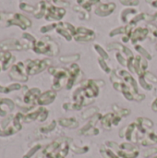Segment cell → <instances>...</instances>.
Wrapping results in <instances>:
<instances>
[{"label": "cell", "instance_id": "6da1fadb", "mask_svg": "<svg viewBox=\"0 0 157 158\" xmlns=\"http://www.w3.org/2000/svg\"><path fill=\"white\" fill-rule=\"evenodd\" d=\"M71 139L60 138L47 145L42 152L44 158H65L69 150V143Z\"/></svg>", "mask_w": 157, "mask_h": 158}, {"label": "cell", "instance_id": "7a4b0ae2", "mask_svg": "<svg viewBox=\"0 0 157 158\" xmlns=\"http://www.w3.org/2000/svg\"><path fill=\"white\" fill-rule=\"evenodd\" d=\"M32 49L37 54H43L50 56H55L59 52L58 44L49 36H45L41 40L36 41L32 45Z\"/></svg>", "mask_w": 157, "mask_h": 158}, {"label": "cell", "instance_id": "3957f363", "mask_svg": "<svg viewBox=\"0 0 157 158\" xmlns=\"http://www.w3.org/2000/svg\"><path fill=\"white\" fill-rule=\"evenodd\" d=\"M48 71L54 77L52 88L54 91H59L64 86L67 85L68 79V70L64 68H55L49 67Z\"/></svg>", "mask_w": 157, "mask_h": 158}, {"label": "cell", "instance_id": "277c9868", "mask_svg": "<svg viewBox=\"0 0 157 158\" xmlns=\"http://www.w3.org/2000/svg\"><path fill=\"white\" fill-rule=\"evenodd\" d=\"M127 68L131 73L137 74L139 77L143 76L147 72L148 69V60L143 57L141 55L133 56L128 59Z\"/></svg>", "mask_w": 157, "mask_h": 158}, {"label": "cell", "instance_id": "5b68a950", "mask_svg": "<svg viewBox=\"0 0 157 158\" xmlns=\"http://www.w3.org/2000/svg\"><path fill=\"white\" fill-rule=\"evenodd\" d=\"M116 72H117V74L124 81V82L130 88L131 92H132L133 94H134L135 101L141 102V101H143V100L145 98V95H144V94H139L137 81H135V79L133 78V76L131 75L130 72H129V71H127V70H124V69H118V70H116Z\"/></svg>", "mask_w": 157, "mask_h": 158}, {"label": "cell", "instance_id": "8992f818", "mask_svg": "<svg viewBox=\"0 0 157 158\" xmlns=\"http://www.w3.org/2000/svg\"><path fill=\"white\" fill-rule=\"evenodd\" d=\"M51 65V60L49 59H36V60H31L28 62L26 66V73L29 75H34L37 73H40L41 71L44 70L47 67Z\"/></svg>", "mask_w": 157, "mask_h": 158}, {"label": "cell", "instance_id": "52a82bcc", "mask_svg": "<svg viewBox=\"0 0 157 158\" xmlns=\"http://www.w3.org/2000/svg\"><path fill=\"white\" fill-rule=\"evenodd\" d=\"M81 87L82 89V92L86 98L88 99H93L98 96L99 94V88L100 86L96 82L95 80H87L84 81Z\"/></svg>", "mask_w": 157, "mask_h": 158}, {"label": "cell", "instance_id": "ba28073f", "mask_svg": "<svg viewBox=\"0 0 157 158\" xmlns=\"http://www.w3.org/2000/svg\"><path fill=\"white\" fill-rule=\"evenodd\" d=\"M102 115L97 113L96 115H94L93 118H90V121L79 131V134H83V135H97L99 134V130L97 128H95L96 123L101 120L102 118Z\"/></svg>", "mask_w": 157, "mask_h": 158}, {"label": "cell", "instance_id": "9c48e42d", "mask_svg": "<svg viewBox=\"0 0 157 158\" xmlns=\"http://www.w3.org/2000/svg\"><path fill=\"white\" fill-rule=\"evenodd\" d=\"M95 32L85 27H78L73 39L77 42H91L95 39Z\"/></svg>", "mask_w": 157, "mask_h": 158}, {"label": "cell", "instance_id": "30bf717a", "mask_svg": "<svg viewBox=\"0 0 157 158\" xmlns=\"http://www.w3.org/2000/svg\"><path fill=\"white\" fill-rule=\"evenodd\" d=\"M65 14H66L65 8L48 5L44 17L45 19L48 21H55V20H60L65 16Z\"/></svg>", "mask_w": 157, "mask_h": 158}, {"label": "cell", "instance_id": "8fae6325", "mask_svg": "<svg viewBox=\"0 0 157 158\" xmlns=\"http://www.w3.org/2000/svg\"><path fill=\"white\" fill-rule=\"evenodd\" d=\"M6 24L8 26L9 25H17V26H19L22 30H25L28 27H31V21L28 18H26L25 16L16 13V14L11 15L6 19Z\"/></svg>", "mask_w": 157, "mask_h": 158}, {"label": "cell", "instance_id": "7c38bea8", "mask_svg": "<svg viewBox=\"0 0 157 158\" xmlns=\"http://www.w3.org/2000/svg\"><path fill=\"white\" fill-rule=\"evenodd\" d=\"M68 79L66 88L67 90H70L75 85L76 81L79 80L81 74V70L80 66L76 63H72L68 69Z\"/></svg>", "mask_w": 157, "mask_h": 158}, {"label": "cell", "instance_id": "4fadbf2b", "mask_svg": "<svg viewBox=\"0 0 157 158\" xmlns=\"http://www.w3.org/2000/svg\"><path fill=\"white\" fill-rule=\"evenodd\" d=\"M149 35V31L147 28L143 27H137L133 30L131 37H130V42L133 45H136L138 42L144 41Z\"/></svg>", "mask_w": 157, "mask_h": 158}, {"label": "cell", "instance_id": "5bb4252c", "mask_svg": "<svg viewBox=\"0 0 157 158\" xmlns=\"http://www.w3.org/2000/svg\"><path fill=\"white\" fill-rule=\"evenodd\" d=\"M0 47L2 49H13V50H22L28 49V44H23L16 39H8L0 43Z\"/></svg>", "mask_w": 157, "mask_h": 158}, {"label": "cell", "instance_id": "9a60e30c", "mask_svg": "<svg viewBox=\"0 0 157 158\" xmlns=\"http://www.w3.org/2000/svg\"><path fill=\"white\" fill-rule=\"evenodd\" d=\"M116 4L111 2V3H106V4H100L96 8H95V14L99 17H106L109 16L114 12L116 9Z\"/></svg>", "mask_w": 157, "mask_h": 158}, {"label": "cell", "instance_id": "2e32d148", "mask_svg": "<svg viewBox=\"0 0 157 158\" xmlns=\"http://www.w3.org/2000/svg\"><path fill=\"white\" fill-rule=\"evenodd\" d=\"M23 70H24V65L22 62H19L17 65L12 67V70L10 72V77H12L13 79H16V80L25 81L28 80V77H27V75H25L23 73Z\"/></svg>", "mask_w": 157, "mask_h": 158}, {"label": "cell", "instance_id": "e0dca14e", "mask_svg": "<svg viewBox=\"0 0 157 158\" xmlns=\"http://www.w3.org/2000/svg\"><path fill=\"white\" fill-rule=\"evenodd\" d=\"M56 96V92L54 90L47 91V92L42 94L38 97L37 103L40 106H47V105H50V104H52L55 101Z\"/></svg>", "mask_w": 157, "mask_h": 158}, {"label": "cell", "instance_id": "ac0fdd59", "mask_svg": "<svg viewBox=\"0 0 157 158\" xmlns=\"http://www.w3.org/2000/svg\"><path fill=\"white\" fill-rule=\"evenodd\" d=\"M107 49L108 50H117L118 52H120L121 54L125 55L128 59L134 56V55H133V53L131 52L130 49H129L127 46H125L124 44H121L119 43H112V44H109L107 45Z\"/></svg>", "mask_w": 157, "mask_h": 158}, {"label": "cell", "instance_id": "d6986e66", "mask_svg": "<svg viewBox=\"0 0 157 158\" xmlns=\"http://www.w3.org/2000/svg\"><path fill=\"white\" fill-rule=\"evenodd\" d=\"M138 14V11L134 7H127L122 10L120 14V19L123 23L128 24L130 22V20Z\"/></svg>", "mask_w": 157, "mask_h": 158}, {"label": "cell", "instance_id": "ffe728a7", "mask_svg": "<svg viewBox=\"0 0 157 158\" xmlns=\"http://www.w3.org/2000/svg\"><path fill=\"white\" fill-rule=\"evenodd\" d=\"M41 92L39 89L37 88H33V89H31L25 95L24 97V102L27 104V105H31L34 103V101H36L38 99V97L41 95L40 94Z\"/></svg>", "mask_w": 157, "mask_h": 158}, {"label": "cell", "instance_id": "44dd1931", "mask_svg": "<svg viewBox=\"0 0 157 158\" xmlns=\"http://www.w3.org/2000/svg\"><path fill=\"white\" fill-rule=\"evenodd\" d=\"M58 123L65 128H68V129H75L79 126V122L75 118H59Z\"/></svg>", "mask_w": 157, "mask_h": 158}, {"label": "cell", "instance_id": "7402d4cb", "mask_svg": "<svg viewBox=\"0 0 157 158\" xmlns=\"http://www.w3.org/2000/svg\"><path fill=\"white\" fill-rule=\"evenodd\" d=\"M143 146H149V145H154L157 143V135L153 132V131H149L147 133V135L142 140V142L140 143Z\"/></svg>", "mask_w": 157, "mask_h": 158}, {"label": "cell", "instance_id": "603a6c76", "mask_svg": "<svg viewBox=\"0 0 157 158\" xmlns=\"http://www.w3.org/2000/svg\"><path fill=\"white\" fill-rule=\"evenodd\" d=\"M47 6H48V5L46 4L45 1H41V2H39L37 8H35L34 12H33L34 17L37 18V19H41L43 16H45L46 9H47Z\"/></svg>", "mask_w": 157, "mask_h": 158}, {"label": "cell", "instance_id": "cb8c5ba5", "mask_svg": "<svg viewBox=\"0 0 157 158\" xmlns=\"http://www.w3.org/2000/svg\"><path fill=\"white\" fill-rule=\"evenodd\" d=\"M114 117H115V113H107L105 116H103L100 120L102 123V126L106 130H110L113 126L112 121H113Z\"/></svg>", "mask_w": 157, "mask_h": 158}, {"label": "cell", "instance_id": "d4e9b609", "mask_svg": "<svg viewBox=\"0 0 157 158\" xmlns=\"http://www.w3.org/2000/svg\"><path fill=\"white\" fill-rule=\"evenodd\" d=\"M56 32L58 33V34H60L62 37H64L67 41H71L72 40V38H73V35L67 30V29H65L63 26H61L59 23H57V26H56Z\"/></svg>", "mask_w": 157, "mask_h": 158}, {"label": "cell", "instance_id": "484cf974", "mask_svg": "<svg viewBox=\"0 0 157 158\" xmlns=\"http://www.w3.org/2000/svg\"><path fill=\"white\" fill-rule=\"evenodd\" d=\"M100 152H101V155L103 156L104 158H119L112 149H110L109 147L104 146V145L101 146Z\"/></svg>", "mask_w": 157, "mask_h": 158}, {"label": "cell", "instance_id": "4316f807", "mask_svg": "<svg viewBox=\"0 0 157 158\" xmlns=\"http://www.w3.org/2000/svg\"><path fill=\"white\" fill-rule=\"evenodd\" d=\"M112 108H113L114 112H115L117 115L120 116L121 118H122V117H127V116H129V115L130 114V109H126V108L119 107V106H118V105H116V104H114V105L112 106Z\"/></svg>", "mask_w": 157, "mask_h": 158}, {"label": "cell", "instance_id": "83f0119b", "mask_svg": "<svg viewBox=\"0 0 157 158\" xmlns=\"http://www.w3.org/2000/svg\"><path fill=\"white\" fill-rule=\"evenodd\" d=\"M149 31V35L148 37L151 39V41H155L157 38V26L154 23H148L146 27Z\"/></svg>", "mask_w": 157, "mask_h": 158}, {"label": "cell", "instance_id": "f1b7e54d", "mask_svg": "<svg viewBox=\"0 0 157 158\" xmlns=\"http://www.w3.org/2000/svg\"><path fill=\"white\" fill-rule=\"evenodd\" d=\"M81 58V56L79 54H75V55H69V56H63L59 58V60L62 63H75V61L79 60Z\"/></svg>", "mask_w": 157, "mask_h": 158}, {"label": "cell", "instance_id": "f546056e", "mask_svg": "<svg viewBox=\"0 0 157 158\" xmlns=\"http://www.w3.org/2000/svg\"><path fill=\"white\" fill-rule=\"evenodd\" d=\"M134 48H135V50L143 56V57H144L145 59H147V60H152V56L149 54V52H147L142 45H140V44H136L135 46H134Z\"/></svg>", "mask_w": 157, "mask_h": 158}, {"label": "cell", "instance_id": "4dcf8cb0", "mask_svg": "<svg viewBox=\"0 0 157 158\" xmlns=\"http://www.w3.org/2000/svg\"><path fill=\"white\" fill-rule=\"evenodd\" d=\"M97 111H98V107H96V106H92V107H90L89 109L83 111V113H82L81 116H82V118H83L84 119H87V118H93L94 115H96V114H97Z\"/></svg>", "mask_w": 157, "mask_h": 158}, {"label": "cell", "instance_id": "1f68e13d", "mask_svg": "<svg viewBox=\"0 0 157 158\" xmlns=\"http://www.w3.org/2000/svg\"><path fill=\"white\" fill-rule=\"evenodd\" d=\"M93 48L95 49V51L97 52V54L99 55L100 57H102V58L105 59V61L109 59L108 54L105 51V49H104L101 45H99V44H94V45H93Z\"/></svg>", "mask_w": 157, "mask_h": 158}, {"label": "cell", "instance_id": "d6a6232c", "mask_svg": "<svg viewBox=\"0 0 157 158\" xmlns=\"http://www.w3.org/2000/svg\"><path fill=\"white\" fill-rule=\"evenodd\" d=\"M97 61H98V64H99V66H100V68L102 69L103 71H105L107 74H110L112 72V69H110V67H108V65L106 64V61L105 59H103L102 57L99 56L97 58Z\"/></svg>", "mask_w": 157, "mask_h": 158}, {"label": "cell", "instance_id": "836d02e7", "mask_svg": "<svg viewBox=\"0 0 157 158\" xmlns=\"http://www.w3.org/2000/svg\"><path fill=\"white\" fill-rule=\"evenodd\" d=\"M139 83H140L141 87H142L143 89L146 90V91H152V90H153V85H152L150 82H148V81L144 79L143 76L139 77Z\"/></svg>", "mask_w": 157, "mask_h": 158}, {"label": "cell", "instance_id": "e575fe53", "mask_svg": "<svg viewBox=\"0 0 157 158\" xmlns=\"http://www.w3.org/2000/svg\"><path fill=\"white\" fill-rule=\"evenodd\" d=\"M74 11H76V12H78V13H80L81 14V19H89V18H90V16H89V12H87L85 9H83L81 6H74Z\"/></svg>", "mask_w": 157, "mask_h": 158}, {"label": "cell", "instance_id": "d590c367", "mask_svg": "<svg viewBox=\"0 0 157 158\" xmlns=\"http://www.w3.org/2000/svg\"><path fill=\"white\" fill-rule=\"evenodd\" d=\"M116 58H117L118 62L121 66L127 67V65H128V58L125 57V56H123V54H121L120 52H117V53H116Z\"/></svg>", "mask_w": 157, "mask_h": 158}, {"label": "cell", "instance_id": "8d00e7d4", "mask_svg": "<svg viewBox=\"0 0 157 158\" xmlns=\"http://www.w3.org/2000/svg\"><path fill=\"white\" fill-rule=\"evenodd\" d=\"M119 34H125V26H121V27H118V28L112 30L109 33V36L114 37V36H117Z\"/></svg>", "mask_w": 157, "mask_h": 158}, {"label": "cell", "instance_id": "74e56055", "mask_svg": "<svg viewBox=\"0 0 157 158\" xmlns=\"http://www.w3.org/2000/svg\"><path fill=\"white\" fill-rule=\"evenodd\" d=\"M71 150H72L75 154L80 155V154H85V153H87V152L89 151V147H88V146L79 147V146L74 145V146H72V147H71Z\"/></svg>", "mask_w": 157, "mask_h": 158}, {"label": "cell", "instance_id": "f35d334b", "mask_svg": "<svg viewBox=\"0 0 157 158\" xmlns=\"http://www.w3.org/2000/svg\"><path fill=\"white\" fill-rule=\"evenodd\" d=\"M144 79L149 82H153V83H157V77L155 75H154L153 73L151 72H146L144 75H143Z\"/></svg>", "mask_w": 157, "mask_h": 158}, {"label": "cell", "instance_id": "ab89813d", "mask_svg": "<svg viewBox=\"0 0 157 158\" xmlns=\"http://www.w3.org/2000/svg\"><path fill=\"white\" fill-rule=\"evenodd\" d=\"M56 26H57V23H52V24L45 25V26L42 27V28L40 29V31H41V32H43V33H45V32H47V31H52V30H54V29L56 30Z\"/></svg>", "mask_w": 157, "mask_h": 158}, {"label": "cell", "instance_id": "60d3db41", "mask_svg": "<svg viewBox=\"0 0 157 158\" xmlns=\"http://www.w3.org/2000/svg\"><path fill=\"white\" fill-rule=\"evenodd\" d=\"M55 127H56V121L54 120V121H52L49 125H47V126H45V127H43V128H41V131H42V132H48V131H53V130L55 129Z\"/></svg>", "mask_w": 157, "mask_h": 158}, {"label": "cell", "instance_id": "b9f144b4", "mask_svg": "<svg viewBox=\"0 0 157 158\" xmlns=\"http://www.w3.org/2000/svg\"><path fill=\"white\" fill-rule=\"evenodd\" d=\"M121 4L124 6H135L139 5V0H131V1H128V0H120Z\"/></svg>", "mask_w": 157, "mask_h": 158}, {"label": "cell", "instance_id": "7bdbcfd3", "mask_svg": "<svg viewBox=\"0 0 157 158\" xmlns=\"http://www.w3.org/2000/svg\"><path fill=\"white\" fill-rule=\"evenodd\" d=\"M20 8L22 9V10H25V11H28V12H34V10H35V7H33L32 6H30V5H27V4H25V3H21L20 4Z\"/></svg>", "mask_w": 157, "mask_h": 158}, {"label": "cell", "instance_id": "ee69618b", "mask_svg": "<svg viewBox=\"0 0 157 158\" xmlns=\"http://www.w3.org/2000/svg\"><path fill=\"white\" fill-rule=\"evenodd\" d=\"M155 154H157V148L153 147V148H149L148 150H146V151L143 153V156H144V157H149V156H154V155H155Z\"/></svg>", "mask_w": 157, "mask_h": 158}, {"label": "cell", "instance_id": "f6af8a7d", "mask_svg": "<svg viewBox=\"0 0 157 158\" xmlns=\"http://www.w3.org/2000/svg\"><path fill=\"white\" fill-rule=\"evenodd\" d=\"M121 117L120 116H118V115H117L116 113H115V117H114V118H113V121H112V125L113 126H118V123L121 121Z\"/></svg>", "mask_w": 157, "mask_h": 158}, {"label": "cell", "instance_id": "bcb514c9", "mask_svg": "<svg viewBox=\"0 0 157 158\" xmlns=\"http://www.w3.org/2000/svg\"><path fill=\"white\" fill-rule=\"evenodd\" d=\"M40 148H41V146H40V145H37V146L33 147V148L29 152V154H28L26 156H24V158H30L31 156H32V155H33V154H34V153H35V152H36V151H38Z\"/></svg>", "mask_w": 157, "mask_h": 158}, {"label": "cell", "instance_id": "7dc6e473", "mask_svg": "<svg viewBox=\"0 0 157 158\" xmlns=\"http://www.w3.org/2000/svg\"><path fill=\"white\" fill-rule=\"evenodd\" d=\"M150 5H151L153 7H155V8H157V0H153V1L150 3Z\"/></svg>", "mask_w": 157, "mask_h": 158}, {"label": "cell", "instance_id": "c3c4849f", "mask_svg": "<svg viewBox=\"0 0 157 158\" xmlns=\"http://www.w3.org/2000/svg\"><path fill=\"white\" fill-rule=\"evenodd\" d=\"M89 2L92 4V5H96L100 2V0H89Z\"/></svg>", "mask_w": 157, "mask_h": 158}, {"label": "cell", "instance_id": "681fc988", "mask_svg": "<svg viewBox=\"0 0 157 158\" xmlns=\"http://www.w3.org/2000/svg\"><path fill=\"white\" fill-rule=\"evenodd\" d=\"M156 14V19H155V21H157V13H155Z\"/></svg>", "mask_w": 157, "mask_h": 158}, {"label": "cell", "instance_id": "f907efd6", "mask_svg": "<svg viewBox=\"0 0 157 158\" xmlns=\"http://www.w3.org/2000/svg\"><path fill=\"white\" fill-rule=\"evenodd\" d=\"M155 48H156V50H157V43H156V45H155Z\"/></svg>", "mask_w": 157, "mask_h": 158}, {"label": "cell", "instance_id": "816d5d0a", "mask_svg": "<svg viewBox=\"0 0 157 158\" xmlns=\"http://www.w3.org/2000/svg\"><path fill=\"white\" fill-rule=\"evenodd\" d=\"M128 1H131V0H128Z\"/></svg>", "mask_w": 157, "mask_h": 158}, {"label": "cell", "instance_id": "f5cc1de1", "mask_svg": "<svg viewBox=\"0 0 157 158\" xmlns=\"http://www.w3.org/2000/svg\"><path fill=\"white\" fill-rule=\"evenodd\" d=\"M154 158H157V156H156V157H154Z\"/></svg>", "mask_w": 157, "mask_h": 158}]
</instances>
